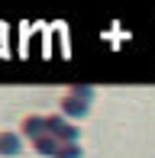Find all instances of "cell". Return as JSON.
<instances>
[{
	"mask_svg": "<svg viewBox=\"0 0 155 158\" xmlns=\"http://www.w3.org/2000/svg\"><path fill=\"white\" fill-rule=\"evenodd\" d=\"M32 148H36V152L39 155H58V148H61V142L58 139H55V135L52 132H45V135H39V139H32Z\"/></svg>",
	"mask_w": 155,
	"mask_h": 158,
	"instance_id": "277c9868",
	"label": "cell"
},
{
	"mask_svg": "<svg viewBox=\"0 0 155 158\" xmlns=\"http://www.w3.org/2000/svg\"><path fill=\"white\" fill-rule=\"evenodd\" d=\"M45 126H48V132H52L58 142H78V135H81V129L74 123H68V116H61V113L45 116Z\"/></svg>",
	"mask_w": 155,
	"mask_h": 158,
	"instance_id": "6da1fadb",
	"label": "cell"
},
{
	"mask_svg": "<svg viewBox=\"0 0 155 158\" xmlns=\"http://www.w3.org/2000/svg\"><path fill=\"white\" fill-rule=\"evenodd\" d=\"M61 116H68V119H84L90 113V103H84V100H78V97H71V94H65L61 97Z\"/></svg>",
	"mask_w": 155,
	"mask_h": 158,
	"instance_id": "7a4b0ae2",
	"label": "cell"
},
{
	"mask_svg": "<svg viewBox=\"0 0 155 158\" xmlns=\"http://www.w3.org/2000/svg\"><path fill=\"white\" fill-rule=\"evenodd\" d=\"M23 152V139L16 132H0V155H19Z\"/></svg>",
	"mask_w": 155,
	"mask_h": 158,
	"instance_id": "5b68a950",
	"label": "cell"
},
{
	"mask_svg": "<svg viewBox=\"0 0 155 158\" xmlns=\"http://www.w3.org/2000/svg\"><path fill=\"white\" fill-rule=\"evenodd\" d=\"M48 126H45V116H26L23 123H19V135H29V139H39V135H45Z\"/></svg>",
	"mask_w": 155,
	"mask_h": 158,
	"instance_id": "3957f363",
	"label": "cell"
},
{
	"mask_svg": "<svg viewBox=\"0 0 155 158\" xmlns=\"http://www.w3.org/2000/svg\"><path fill=\"white\" fill-rule=\"evenodd\" d=\"M55 158H84V148L78 145V142H61V148H58Z\"/></svg>",
	"mask_w": 155,
	"mask_h": 158,
	"instance_id": "8992f818",
	"label": "cell"
},
{
	"mask_svg": "<svg viewBox=\"0 0 155 158\" xmlns=\"http://www.w3.org/2000/svg\"><path fill=\"white\" fill-rule=\"evenodd\" d=\"M68 94H71V97H78V100H84V103H94V90H90L87 84H74Z\"/></svg>",
	"mask_w": 155,
	"mask_h": 158,
	"instance_id": "52a82bcc",
	"label": "cell"
}]
</instances>
